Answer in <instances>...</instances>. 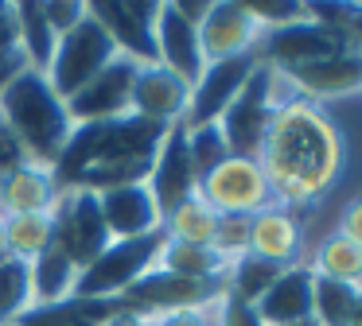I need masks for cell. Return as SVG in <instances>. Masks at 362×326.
Segmentation results:
<instances>
[{
  "label": "cell",
  "mask_w": 362,
  "mask_h": 326,
  "mask_svg": "<svg viewBox=\"0 0 362 326\" xmlns=\"http://www.w3.org/2000/svg\"><path fill=\"white\" fill-rule=\"evenodd\" d=\"M273 78L276 105L257 147V167L265 171V183L276 206L304 210L323 202L331 186L339 183L346 144L327 105L300 97L281 70H273Z\"/></svg>",
  "instance_id": "obj_1"
},
{
  "label": "cell",
  "mask_w": 362,
  "mask_h": 326,
  "mask_svg": "<svg viewBox=\"0 0 362 326\" xmlns=\"http://www.w3.org/2000/svg\"><path fill=\"white\" fill-rule=\"evenodd\" d=\"M164 128L141 116H121L102 124H78L59 155L55 171L59 186H82V191H110L125 183H144L152 167L156 144Z\"/></svg>",
  "instance_id": "obj_2"
},
{
  "label": "cell",
  "mask_w": 362,
  "mask_h": 326,
  "mask_svg": "<svg viewBox=\"0 0 362 326\" xmlns=\"http://www.w3.org/2000/svg\"><path fill=\"white\" fill-rule=\"evenodd\" d=\"M0 124L16 136L28 159L43 163V167H55L78 128L66 113V101L55 93L47 74L35 66L16 70L0 85Z\"/></svg>",
  "instance_id": "obj_3"
},
{
  "label": "cell",
  "mask_w": 362,
  "mask_h": 326,
  "mask_svg": "<svg viewBox=\"0 0 362 326\" xmlns=\"http://www.w3.org/2000/svg\"><path fill=\"white\" fill-rule=\"evenodd\" d=\"M160 248H164V229L148 233V237L110 241V248L90 268L78 272L74 299H117V295H125L144 272L156 268Z\"/></svg>",
  "instance_id": "obj_4"
},
{
  "label": "cell",
  "mask_w": 362,
  "mask_h": 326,
  "mask_svg": "<svg viewBox=\"0 0 362 326\" xmlns=\"http://www.w3.org/2000/svg\"><path fill=\"white\" fill-rule=\"evenodd\" d=\"M113 59H117V47H113L110 31H105L86 8V20H82L78 28H71L66 35H59V47H55L51 66H47V82L55 85V93L63 101H71L74 93L86 82H94Z\"/></svg>",
  "instance_id": "obj_5"
},
{
  "label": "cell",
  "mask_w": 362,
  "mask_h": 326,
  "mask_svg": "<svg viewBox=\"0 0 362 326\" xmlns=\"http://www.w3.org/2000/svg\"><path fill=\"white\" fill-rule=\"evenodd\" d=\"M51 217H55V248L66 253V260H71L78 272L90 268L113 241L110 229H105L102 206H98V191L63 186Z\"/></svg>",
  "instance_id": "obj_6"
},
{
  "label": "cell",
  "mask_w": 362,
  "mask_h": 326,
  "mask_svg": "<svg viewBox=\"0 0 362 326\" xmlns=\"http://www.w3.org/2000/svg\"><path fill=\"white\" fill-rule=\"evenodd\" d=\"M199 194L218 217H253L273 206V191L265 183V171L250 155H230L211 175L199 179Z\"/></svg>",
  "instance_id": "obj_7"
},
{
  "label": "cell",
  "mask_w": 362,
  "mask_h": 326,
  "mask_svg": "<svg viewBox=\"0 0 362 326\" xmlns=\"http://www.w3.org/2000/svg\"><path fill=\"white\" fill-rule=\"evenodd\" d=\"M339 51H358V47H351V39L343 31L312 20V16L281 23V28H269L257 43V59L265 66H276V70L304 66V62L327 59V54H339Z\"/></svg>",
  "instance_id": "obj_8"
},
{
  "label": "cell",
  "mask_w": 362,
  "mask_h": 326,
  "mask_svg": "<svg viewBox=\"0 0 362 326\" xmlns=\"http://www.w3.org/2000/svg\"><path fill=\"white\" fill-rule=\"evenodd\" d=\"M222 295H226V284H218V279H187L175 272L152 268L125 295H117V303L129 310H141V315H168V310L211 307Z\"/></svg>",
  "instance_id": "obj_9"
},
{
  "label": "cell",
  "mask_w": 362,
  "mask_h": 326,
  "mask_svg": "<svg viewBox=\"0 0 362 326\" xmlns=\"http://www.w3.org/2000/svg\"><path fill=\"white\" fill-rule=\"evenodd\" d=\"M273 105H276L273 66H265V62L257 59L253 78L245 82V90L238 93V101L222 113V121H218V128H222V136H226L230 152L257 159V147H261V136H265L269 116H273Z\"/></svg>",
  "instance_id": "obj_10"
},
{
  "label": "cell",
  "mask_w": 362,
  "mask_h": 326,
  "mask_svg": "<svg viewBox=\"0 0 362 326\" xmlns=\"http://www.w3.org/2000/svg\"><path fill=\"white\" fill-rule=\"evenodd\" d=\"M265 23L242 0H211L199 20V47L206 62H226L242 54H257Z\"/></svg>",
  "instance_id": "obj_11"
},
{
  "label": "cell",
  "mask_w": 362,
  "mask_h": 326,
  "mask_svg": "<svg viewBox=\"0 0 362 326\" xmlns=\"http://www.w3.org/2000/svg\"><path fill=\"white\" fill-rule=\"evenodd\" d=\"M136 70H141V62L117 54L94 82H86L71 101H66L71 121L74 124H102V121H121V116H129L133 113Z\"/></svg>",
  "instance_id": "obj_12"
},
{
  "label": "cell",
  "mask_w": 362,
  "mask_h": 326,
  "mask_svg": "<svg viewBox=\"0 0 362 326\" xmlns=\"http://www.w3.org/2000/svg\"><path fill=\"white\" fill-rule=\"evenodd\" d=\"M257 70V54H242V59H226V62H206V70L199 74V82L191 85V105L183 124H218L222 113L238 101V93L245 90V82Z\"/></svg>",
  "instance_id": "obj_13"
},
{
  "label": "cell",
  "mask_w": 362,
  "mask_h": 326,
  "mask_svg": "<svg viewBox=\"0 0 362 326\" xmlns=\"http://www.w3.org/2000/svg\"><path fill=\"white\" fill-rule=\"evenodd\" d=\"M245 253L269 260L276 268H296L308 260V237H304V217L300 210L288 206H269L261 214L250 217V241H245Z\"/></svg>",
  "instance_id": "obj_14"
},
{
  "label": "cell",
  "mask_w": 362,
  "mask_h": 326,
  "mask_svg": "<svg viewBox=\"0 0 362 326\" xmlns=\"http://www.w3.org/2000/svg\"><path fill=\"white\" fill-rule=\"evenodd\" d=\"M152 47H156V62L168 66L172 74H180L187 85L199 82V74L206 70L203 47H199V23H191L187 16L175 8V0H160L156 20H152Z\"/></svg>",
  "instance_id": "obj_15"
},
{
  "label": "cell",
  "mask_w": 362,
  "mask_h": 326,
  "mask_svg": "<svg viewBox=\"0 0 362 326\" xmlns=\"http://www.w3.org/2000/svg\"><path fill=\"white\" fill-rule=\"evenodd\" d=\"M148 191L156 198V210L160 217L168 214L172 206H180L187 194L199 191V175L191 167V155H187V128L183 124H172L164 128L156 144V155H152V167H148Z\"/></svg>",
  "instance_id": "obj_16"
},
{
  "label": "cell",
  "mask_w": 362,
  "mask_h": 326,
  "mask_svg": "<svg viewBox=\"0 0 362 326\" xmlns=\"http://www.w3.org/2000/svg\"><path fill=\"white\" fill-rule=\"evenodd\" d=\"M281 74L292 82V90L300 97L327 105V101L362 93V51H339V54H327V59L304 62V66H288Z\"/></svg>",
  "instance_id": "obj_17"
},
{
  "label": "cell",
  "mask_w": 362,
  "mask_h": 326,
  "mask_svg": "<svg viewBox=\"0 0 362 326\" xmlns=\"http://www.w3.org/2000/svg\"><path fill=\"white\" fill-rule=\"evenodd\" d=\"M156 4H136V0H86L90 16L110 31L117 54L133 62H156V47H152V20H156Z\"/></svg>",
  "instance_id": "obj_18"
},
{
  "label": "cell",
  "mask_w": 362,
  "mask_h": 326,
  "mask_svg": "<svg viewBox=\"0 0 362 326\" xmlns=\"http://www.w3.org/2000/svg\"><path fill=\"white\" fill-rule=\"evenodd\" d=\"M191 105V85L183 82L180 74H172L160 62H144L136 70L133 82V116L141 121H152L160 128H172V124H183Z\"/></svg>",
  "instance_id": "obj_19"
},
{
  "label": "cell",
  "mask_w": 362,
  "mask_h": 326,
  "mask_svg": "<svg viewBox=\"0 0 362 326\" xmlns=\"http://www.w3.org/2000/svg\"><path fill=\"white\" fill-rule=\"evenodd\" d=\"M98 206H102L105 229H110L113 241L160 233V210H156L148 183H125V186L98 191Z\"/></svg>",
  "instance_id": "obj_20"
},
{
  "label": "cell",
  "mask_w": 362,
  "mask_h": 326,
  "mask_svg": "<svg viewBox=\"0 0 362 326\" xmlns=\"http://www.w3.org/2000/svg\"><path fill=\"white\" fill-rule=\"evenodd\" d=\"M59 179L43 163H20L4 183H0V217L12 214H51L59 202Z\"/></svg>",
  "instance_id": "obj_21"
},
{
  "label": "cell",
  "mask_w": 362,
  "mask_h": 326,
  "mask_svg": "<svg viewBox=\"0 0 362 326\" xmlns=\"http://www.w3.org/2000/svg\"><path fill=\"white\" fill-rule=\"evenodd\" d=\"M253 315L261 318V326H288L300 318H312V272H308V264L284 268L265 287V295L253 303Z\"/></svg>",
  "instance_id": "obj_22"
},
{
  "label": "cell",
  "mask_w": 362,
  "mask_h": 326,
  "mask_svg": "<svg viewBox=\"0 0 362 326\" xmlns=\"http://www.w3.org/2000/svg\"><path fill=\"white\" fill-rule=\"evenodd\" d=\"M32 299L35 307H55V303H66L74 299V287H78V268L66 260V253H59L55 245L43 248L32 264Z\"/></svg>",
  "instance_id": "obj_23"
},
{
  "label": "cell",
  "mask_w": 362,
  "mask_h": 326,
  "mask_svg": "<svg viewBox=\"0 0 362 326\" xmlns=\"http://www.w3.org/2000/svg\"><path fill=\"white\" fill-rule=\"evenodd\" d=\"M160 229L168 241H183V245H214V233H218V214L206 206L203 194H187L180 206H172L160 217Z\"/></svg>",
  "instance_id": "obj_24"
},
{
  "label": "cell",
  "mask_w": 362,
  "mask_h": 326,
  "mask_svg": "<svg viewBox=\"0 0 362 326\" xmlns=\"http://www.w3.org/2000/svg\"><path fill=\"white\" fill-rule=\"evenodd\" d=\"M156 268L175 272V276H187V279H218V284H226L230 260L211 245H183V241H168L164 237Z\"/></svg>",
  "instance_id": "obj_25"
},
{
  "label": "cell",
  "mask_w": 362,
  "mask_h": 326,
  "mask_svg": "<svg viewBox=\"0 0 362 326\" xmlns=\"http://www.w3.org/2000/svg\"><path fill=\"white\" fill-rule=\"evenodd\" d=\"M304 264L312 276L335 279V284H346V287H362V248L354 241L339 237V233H327Z\"/></svg>",
  "instance_id": "obj_26"
},
{
  "label": "cell",
  "mask_w": 362,
  "mask_h": 326,
  "mask_svg": "<svg viewBox=\"0 0 362 326\" xmlns=\"http://www.w3.org/2000/svg\"><path fill=\"white\" fill-rule=\"evenodd\" d=\"M55 245V217L51 214H12L4 217V256L32 264L43 248Z\"/></svg>",
  "instance_id": "obj_27"
},
{
  "label": "cell",
  "mask_w": 362,
  "mask_h": 326,
  "mask_svg": "<svg viewBox=\"0 0 362 326\" xmlns=\"http://www.w3.org/2000/svg\"><path fill=\"white\" fill-rule=\"evenodd\" d=\"M117 307V299H66L55 307H32L12 326H102Z\"/></svg>",
  "instance_id": "obj_28"
},
{
  "label": "cell",
  "mask_w": 362,
  "mask_h": 326,
  "mask_svg": "<svg viewBox=\"0 0 362 326\" xmlns=\"http://www.w3.org/2000/svg\"><path fill=\"white\" fill-rule=\"evenodd\" d=\"M16 35H20V51H24L28 66L47 74L51 54H55V47H59V35L51 31L40 0H20L16 4Z\"/></svg>",
  "instance_id": "obj_29"
},
{
  "label": "cell",
  "mask_w": 362,
  "mask_h": 326,
  "mask_svg": "<svg viewBox=\"0 0 362 326\" xmlns=\"http://www.w3.org/2000/svg\"><path fill=\"white\" fill-rule=\"evenodd\" d=\"M35 307L32 299V272L24 260L4 256L0 260V326H12L16 318H24Z\"/></svg>",
  "instance_id": "obj_30"
},
{
  "label": "cell",
  "mask_w": 362,
  "mask_h": 326,
  "mask_svg": "<svg viewBox=\"0 0 362 326\" xmlns=\"http://www.w3.org/2000/svg\"><path fill=\"white\" fill-rule=\"evenodd\" d=\"M284 268H276V264H269V260H257V256H238L234 264H230V272H226V295H234V299H242V303H257L261 295H265V287L273 284L276 276H281Z\"/></svg>",
  "instance_id": "obj_31"
},
{
  "label": "cell",
  "mask_w": 362,
  "mask_h": 326,
  "mask_svg": "<svg viewBox=\"0 0 362 326\" xmlns=\"http://www.w3.org/2000/svg\"><path fill=\"white\" fill-rule=\"evenodd\" d=\"M358 287L335 284V279L312 276V318L320 326H351V307Z\"/></svg>",
  "instance_id": "obj_32"
},
{
  "label": "cell",
  "mask_w": 362,
  "mask_h": 326,
  "mask_svg": "<svg viewBox=\"0 0 362 326\" xmlns=\"http://www.w3.org/2000/svg\"><path fill=\"white\" fill-rule=\"evenodd\" d=\"M187 128V124H183ZM187 155H191V167H195V175H211L214 167H218L222 159H230V144L226 136H222L218 124H195V128H187Z\"/></svg>",
  "instance_id": "obj_33"
},
{
  "label": "cell",
  "mask_w": 362,
  "mask_h": 326,
  "mask_svg": "<svg viewBox=\"0 0 362 326\" xmlns=\"http://www.w3.org/2000/svg\"><path fill=\"white\" fill-rule=\"evenodd\" d=\"M40 8L55 35H66L71 28H78L86 20V0H40Z\"/></svg>",
  "instance_id": "obj_34"
},
{
  "label": "cell",
  "mask_w": 362,
  "mask_h": 326,
  "mask_svg": "<svg viewBox=\"0 0 362 326\" xmlns=\"http://www.w3.org/2000/svg\"><path fill=\"white\" fill-rule=\"evenodd\" d=\"M214 326H261V318L253 315L250 303L234 299V295H222L218 307H214Z\"/></svg>",
  "instance_id": "obj_35"
},
{
  "label": "cell",
  "mask_w": 362,
  "mask_h": 326,
  "mask_svg": "<svg viewBox=\"0 0 362 326\" xmlns=\"http://www.w3.org/2000/svg\"><path fill=\"white\" fill-rule=\"evenodd\" d=\"M214 307H195V310H168V315H148V326H214Z\"/></svg>",
  "instance_id": "obj_36"
},
{
  "label": "cell",
  "mask_w": 362,
  "mask_h": 326,
  "mask_svg": "<svg viewBox=\"0 0 362 326\" xmlns=\"http://www.w3.org/2000/svg\"><path fill=\"white\" fill-rule=\"evenodd\" d=\"M335 233H339V237H346V241H354V245L362 248V194H358V198H351V202L343 206Z\"/></svg>",
  "instance_id": "obj_37"
},
{
  "label": "cell",
  "mask_w": 362,
  "mask_h": 326,
  "mask_svg": "<svg viewBox=\"0 0 362 326\" xmlns=\"http://www.w3.org/2000/svg\"><path fill=\"white\" fill-rule=\"evenodd\" d=\"M20 163H28V155H24V147L16 144V136H12L4 124H0V183L12 175V171L20 167Z\"/></svg>",
  "instance_id": "obj_38"
},
{
  "label": "cell",
  "mask_w": 362,
  "mask_h": 326,
  "mask_svg": "<svg viewBox=\"0 0 362 326\" xmlns=\"http://www.w3.org/2000/svg\"><path fill=\"white\" fill-rule=\"evenodd\" d=\"M102 326H148V315H141V310H129V307H117Z\"/></svg>",
  "instance_id": "obj_39"
},
{
  "label": "cell",
  "mask_w": 362,
  "mask_h": 326,
  "mask_svg": "<svg viewBox=\"0 0 362 326\" xmlns=\"http://www.w3.org/2000/svg\"><path fill=\"white\" fill-rule=\"evenodd\" d=\"M351 326H362V287L354 291V307H351Z\"/></svg>",
  "instance_id": "obj_40"
},
{
  "label": "cell",
  "mask_w": 362,
  "mask_h": 326,
  "mask_svg": "<svg viewBox=\"0 0 362 326\" xmlns=\"http://www.w3.org/2000/svg\"><path fill=\"white\" fill-rule=\"evenodd\" d=\"M0 260H4V217H0Z\"/></svg>",
  "instance_id": "obj_41"
},
{
  "label": "cell",
  "mask_w": 362,
  "mask_h": 326,
  "mask_svg": "<svg viewBox=\"0 0 362 326\" xmlns=\"http://www.w3.org/2000/svg\"><path fill=\"white\" fill-rule=\"evenodd\" d=\"M288 326H320L315 318H300V322H288Z\"/></svg>",
  "instance_id": "obj_42"
}]
</instances>
